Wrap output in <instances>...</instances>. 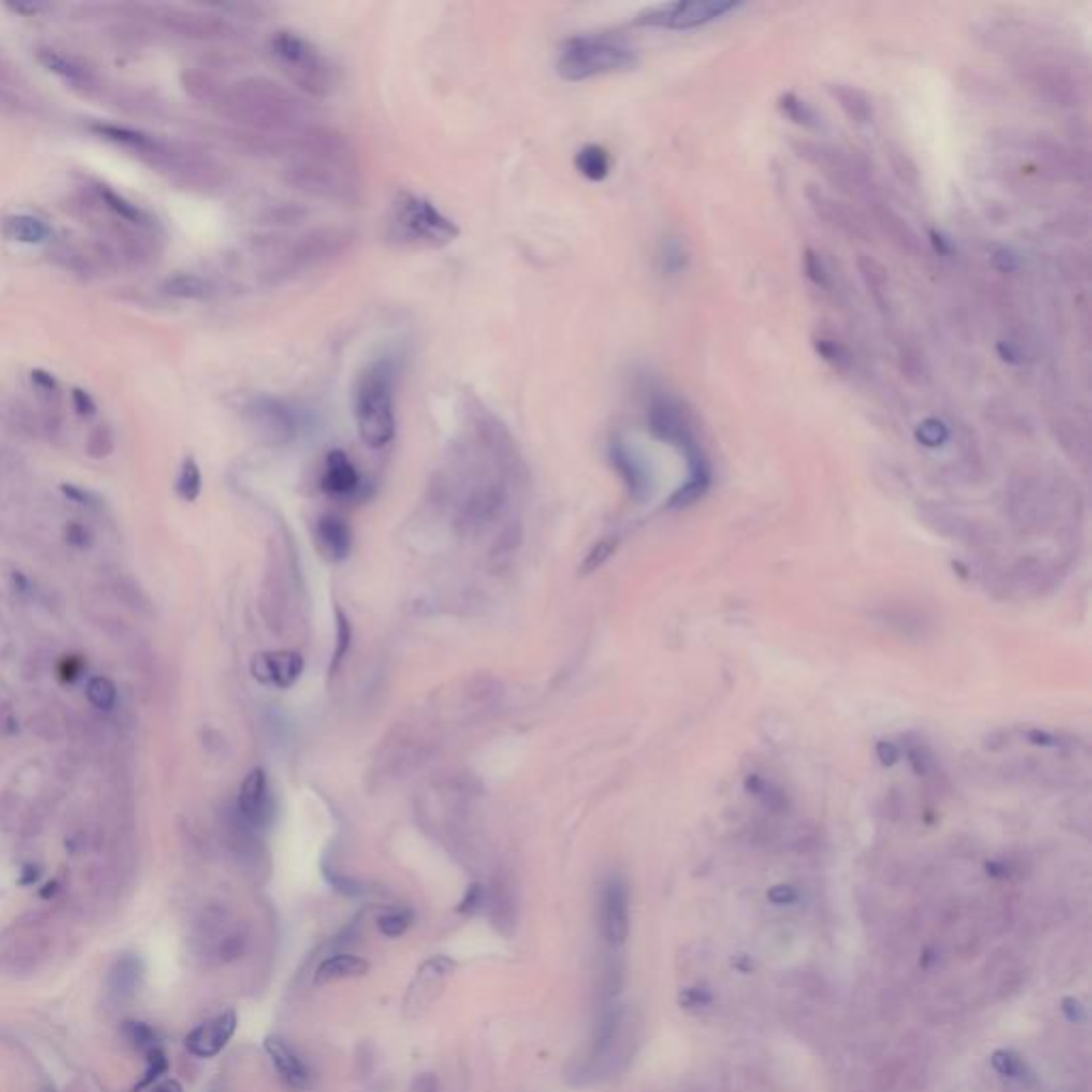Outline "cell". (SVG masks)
<instances>
[{"label": "cell", "instance_id": "obj_1", "mask_svg": "<svg viewBox=\"0 0 1092 1092\" xmlns=\"http://www.w3.org/2000/svg\"><path fill=\"white\" fill-rule=\"evenodd\" d=\"M280 152L288 154L282 171L288 186L325 201H361V167L355 145L346 135L329 126L308 124L282 139Z\"/></svg>", "mask_w": 1092, "mask_h": 1092}, {"label": "cell", "instance_id": "obj_2", "mask_svg": "<svg viewBox=\"0 0 1092 1092\" xmlns=\"http://www.w3.org/2000/svg\"><path fill=\"white\" fill-rule=\"evenodd\" d=\"M223 105L228 118L267 139H286L308 126L310 107L303 98L267 78L235 83L225 95Z\"/></svg>", "mask_w": 1092, "mask_h": 1092}, {"label": "cell", "instance_id": "obj_3", "mask_svg": "<svg viewBox=\"0 0 1092 1092\" xmlns=\"http://www.w3.org/2000/svg\"><path fill=\"white\" fill-rule=\"evenodd\" d=\"M395 388L397 361L388 355L373 358L355 380V423L358 438L370 448H385L395 438Z\"/></svg>", "mask_w": 1092, "mask_h": 1092}, {"label": "cell", "instance_id": "obj_4", "mask_svg": "<svg viewBox=\"0 0 1092 1092\" xmlns=\"http://www.w3.org/2000/svg\"><path fill=\"white\" fill-rule=\"evenodd\" d=\"M459 226L430 198L400 190L385 220V238L401 250H440L459 238Z\"/></svg>", "mask_w": 1092, "mask_h": 1092}, {"label": "cell", "instance_id": "obj_5", "mask_svg": "<svg viewBox=\"0 0 1092 1092\" xmlns=\"http://www.w3.org/2000/svg\"><path fill=\"white\" fill-rule=\"evenodd\" d=\"M355 235L346 228L323 226L314 231L301 233L295 240H273L267 243V265L263 276L273 286L286 284L305 273L323 269L325 265L333 263L335 258L346 255L353 246Z\"/></svg>", "mask_w": 1092, "mask_h": 1092}, {"label": "cell", "instance_id": "obj_6", "mask_svg": "<svg viewBox=\"0 0 1092 1092\" xmlns=\"http://www.w3.org/2000/svg\"><path fill=\"white\" fill-rule=\"evenodd\" d=\"M647 423L648 431L655 438L683 450L687 457L690 483L675 495V503H685L698 498L708 487V480H711V465H708L705 450L698 444L687 410L677 400H672L670 395H655L651 403H648Z\"/></svg>", "mask_w": 1092, "mask_h": 1092}, {"label": "cell", "instance_id": "obj_7", "mask_svg": "<svg viewBox=\"0 0 1092 1092\" xmlns=\"http://www.w3.org/2000/svg\"><path fill=\"white\" fill-rule=\"evenodd\" d=\"M271 56L286 80L312 98H327L338 86V71L314 43L293 30H278L269 41Z\"/></svg>", "mask_w": 1092, "mask_h": 1092}, {"label": "cell", "instance_id": "obj_8", "mask_svg": "<svg viewBox=\"0 0 1092 1092\" xmlns=\"http://www.w3.org/2000/svg\"><path fill=\"white\" fill-rule=\"evenodd\" d=\"M636 66V51L623 39L613 35H583L563 43L555 71L566 81H585Z\"/></svg>", "mask_w": 1092, "mask_h": 1092}, {"label": "cell", "instance_id": "obj_9", "mask_svg": "<svg viewBox=\"0 0 1092 1092\" xmlns=\"http://www.w3.org/2000/svg\"><path fill=\"white\" fill-rule=\"evenodd\" d=\"M623 1026H625V1012L623 1007L608 1003L602 1007L593 1028V1040L590 1050L583 1058L578 1060L572 1069V1082L575 1084H591L606 1075L619 1067L623 1060Z\"/></svg>", "mask_w": 1092, "mask_h": 1092}, {"label": "cell", "instance_id": "obj_10", "mask_svg": "<svg viewBox=\"0 0 1092 1092\" xmlns=\"http://www.w3.org/2000/svg\"><path fill=\"white\" fill-rule=\"evenodd\" d=\"M435 736L418 723H400L380 745L378 755V777L385 779H406L430 762L435 750Z\"/></svg>", "mask_w": 1092, "mask_h": 1092}, {"label": "cell", "instance_id": "obj_11", "mask_svg": "<svg viewBox=\"0 0 1092 1092\" xmlns=\"http://www.w3.org/2000/svg\"><path fill=\"white\" fill-rule=\"evenodd\" d=\"M738 9H743V5L732 3V0H685V3L678 0V3L648 7L643 13H638L636 24L651 28L690 30L711 24V22L721 20L728 13H735Z\"/></svg>", "mask_w": 1092, "mask_h": 1092}, {"label": "cell", "instance_id": "obj_12", "mask_svg": "<svg viewBox=\"0 0 1092 1092\" xmlns=\"http://www.w3.org/2000/svg\"><path fill=\"white\" fill-rule=\"evenodd\" d=\"M246 418L261 435L263 442L271 446H286L293 442L301 430V418L297 416L295 408H290L278 397L255 395L246 401Z\"/></svg>", "mask_w": 1092, "mask_h": 1092}, {"label": "cell", "instance_id": "obj_13", "mask_svg": "<svg viewBox=\"0 0 1092 1092\" xmlns=\"http://www.w3.org/2000/svg\"><path fill=\"white\" fill-rule=\"evenodd\" d=\"M600 928L610 948H621L630 937V890L623 877L610 875L600 895Z\"/></svg>", "mask_w": 1092, "mask_h": 1092}, {"label": "cell", "instance_id": "obj_14", "mask_svg": "<svg viewBox=\"0 0 1092 1092\" xmlns=\"http://www.w3.org/2000/svg\"><path fill=\"white\" fill-rule=\"evenodd\" d=\"M455 960H450L448 956H433L423 962L410 983L406 1003H403L408 1018H421L440 998L448 977L455 973Z\"/></svg>", "mask_w": 1092, "mask_h": 1092}, {"label": "cell", "instance_id": "obj_15", "mask_svg": "<svg viewBox=\"0 0 1092 1092\" xmlns=\"http://www.w3.org/2000/svg\"><path fill=\"white\" fill-rule=\"evenodd\" d=\"M235 808L243 822L255 830L269 828L276 820V800H273L269 779L263 768H255L243 777Z\"/></svg>", "mask_w": 1092, "mask_h": 1092}, {"label": "cell", "instance_id": "obj_16", "mask_svg": "<svg viewBox=\"0 0 1092 1092\" xmlns=\"http://www.w3.org/2000/svg\"><path fill=\"white\" fill-rule=\"evenodd\" d=\"M238 1030V1013L223 1012L213 1018L205 1020L203 1025L193 1028L186 1037V1050L197 1058H211L226 1048Z\"/></svg>", "mask_w": 1092, "mask_h": 1092}, {"label": "cell", "instance_id": "obj_17", "mask_svg": "<svg viewBox=\"0 0 1092 1092\" xmlns=\"http://www.w3.org/2000/svg\"><path fill=\"white\" fill-rule=\"evenodd\" d=\"M252 677L263 685H273L278 690H288L299 681L303 672V658L297 651H265L255 655L250 663Z\"/></svg>", "mask_w": 1092, "mask_h": 1092}, {"label": "cell", "instance_id": "obj_18", "mask_svg": "<svg viewBox=\"0 0 1092 1092\" xmlns=\"http://www.w3.org/2000/svg\"><path fill=\"white\" fill-rule=\"evenodd\" d=\"M265 1052L276 1069L280 1082L295 1092H303L312 1086V1071L301 1054L290 1045L284 1037L269 1035L265 1040Z\"/></svg>", "mask_w": 1092, "mask_h": 1092}, {"label": "cell", "instance_id": "obj_19", "mask_svg": "<svg viewBox=\"0 0 1092 1092\" xmlns=\"http://www.w3.org/2000/svg\"><path fill=\"white\" fill-rule=\"evenodd\" d=\"M608 455H610V461H613L619 474H621V478L625 480V483H628V488L632 491L633 498H643V495L648 491V483H651L643 457H640L636 450L628 444V442H623L619 438L610 442Z\"/></svg>", "mask_w": 1092, "mask_h": 1092}, {"label": "cell", "instance_id": "obj_20", "mask_svg": "<svg viewBox=\"0 0 1092 1092\" xmlns=\"http://www.w3.org/2000/svg\"><path fill=\"white\" fill-rule=\"evenodd\" d=\"M320 485H323V491L346 498V495H353L358 491V487H361V474H358L355 463L348 459V455L343 453V450H331V453L327 455Z\"/></svg>", "mask_w": 1092, "mask_h": 1092}, {"label": "cell", "instance_id": "obj_21", "mask_svg": "<svg viewBox=\"0 0 1092 1092\" xmlns=\"http://www.w3.org/2000/svg\"><path fill=\"white\" fill-rule=\"evenodd\" d=\"M316 542L327 560L343 561L353 548V531L342 517L325 515L316 523Z\"/></svg>", "mask_w": 1092, "mask_h": 1092}, {"label": "cell", "instance_id": "obj_22", "mask_svg": "<svg viewBox=\"0 0 1092 1092\" xmlns=\"http://www.w3.org/2000/svg\"><path fill=\"white\" fill-rule=\"evenodd\" d=\"M0 233H3L5 240L24 243V246H41V243L51 240L50 225L41 218L30 216V213H13V216L3 218Z\"/></svg>", "mask_w": 1092, "mask_h": 1092}, {"label": "cell", "instance_id": "obj_23", "mask_svg": "<svg viewBox=\"0 0 1092 1092\" xmlns=\"http://www.w3.org/2000/svg\"><path fill=\"white\" fill-rule=\"evenodd\" d=\"M370 971V962L361 956L348 952H338L327 956L314 971V983L323 986V983L342 982V980H355V977H363Z\"/></svg>", "mask_w": 1092, "mask_h": 1092}, {"label": "cell", "instance_id": "obj_24", "mask_svg": "<svg viewBox=\"0 0 1092 1092\" xmlns=\"http://www.w3.org/2000/svg\"><path fill=\"white\" fill-rule=\"evenodd\" d=\"M828 93L855 124H868L873 120V101L865 90L855 88L852 83H830Z\"/></svg>", "mask_w": 1092, "mask_h": 1092}, {"label": "cell", "instance_id": "obj_25", "mask_svg": "<svg viewBox=\"0 0 1092 1092\" xmlns=\"http://www.w3.org/2000/svg\"><path fill=\"white\" fill-rule=\"evenodd\" d=\"M807 197H808V201H811V208L815 210L817 216L823 220V223H828L830 226H835L843 233L858 235V226L853 225L852 216L847 213V210L843 208L841 203H835L828 195L820 193V190H815L813 186H808Z\"/></svg>", "mask_w": 1092, "mask_h": 1092}, {"label": "cell", "instance_id": "obj_26", "mask_svg": "<svg viewBox=\"0 0 1092 1092\" xmlns=\"http://www.w3.org/2000/svg\"><path fill=\"white\" fill-rule=\"evenodd\" d=\"M167 293L178 299L188 301H210L216 297L218 288L211 280L203 276H195V273H180V276L167 282Z\"/></svg>", "mask_w": 1092, "mask_h": 1092}, {"label": "cell", "instance_id": "obj_27", "mask_svg": "<svg viewBox=\"0 0 1092 1092\" xmlns=\"http://www.w3.org/2000/svg\"><path fill=\"white\" fill-rule=\"evenodd\" d=\"M575 165H576V171L580 175H583L585 180H590V182H602V180H606L608 175H610V167H613V160H610L608 150L602 148V145L590 143V145H585V148H580L576 152Z\"/></svg>", "mask_w": 1092, "mask_h": 1092}, {"label": "cell", "instance_id": "obj_28", "mask_svg": "<svg viewBox=\"0 0 1092 1092\" xmlns=\"http://www.w3.org/2000/svg\"><path fill=\"white\" fill-rule=\"evenodd\" d=\"M779 109L794 124L808 128V131H817L822 126V118L805 98H800L796 93H783L779 96Z\"/></svg>", "mask_w": 1092, "mask_h": 1092}, {"label": "cell", "instance_id": "obj_29", "mask_svg": "<svg viewBox=\"0 0 1092 1092\" xmlns=\"http://www.w3.org/2000/svg\"><path fill=\"white\" fill-rule=\"evenodd\" d=\"M813 348L815 353L820 355L823 361H826L830 368H835L838 371H850L853 368V355L852 350L845 346L835 338H826V335H815L813 338Z\"/></svg>", "mask_w": 1092, "mask_h": 1092}, {"label": "cell", "instance_id": "obj_30", "mask_svg": "<svg viewBox=\"0 0 1092 1092\" xmlns=\"http://www.w3.org/2000/svg\"><path fill=\"white\" fill-rule=\"evenodd\" d=\"M175 491H178V495L184 502H197L198 495H201L203 474H201V468H198V463L193 459V457H186L184 463H182L178 480H175Z\"/></svg>", "mask_w": 1092, "mask_h": 1092}, {"label": "cell", "instance_id": "obj_31", "mask_svg": "<svg viewBox=\"0 0 1092 1092\" xmlns=\"http://www.w3.org/2000/svg\"><path fill=\"white\" fill-rule=\"evenodd\" d=\"M860 271H862V276H865L868 293L873 295L875 303L885 308V299H888V273H885L883 267L877 261H873L870 256L860 258Z\"/></svg>", "mask_w": 1092, "mask_h": 1092}, {"label": "cell", "instance_id": "obj_32", "mask_svg": "<svg viewBox=\"0 0 1092 1092\" xmlns=\"http://www.w3.org/2000/svg\"><path fill=\"white\" fill-rule=\"evenodd\" d=\"M86 696L98 711H111L118 705V687L109 677H95L88 681Z\"/></svg>", "mask_w": 1092, "mask_h": 1092}, {"label": "cell", "instance_id": "obj_33", "mask_svg": "<svg viewBox=\"0 0 1092 1092\" xmlns=\"http://www.w3.org/2000/svg\"><path fill=\"white\" fill-rule=\"evenodd\" d=\"M412 922H415V913L410 909H391L378 918V930L388 939H397L408 933Z\"/></svg>", "mask_w": 1092, "mask_h": 1092}, {"label": "cell", "instance_id": "obj_34", "mask_svg": "<svg viewBox=\"0 0 1092 1092\" xmlns=\"http://www.w3.org/2000/svg\"><path fill=\"white\" fill-rule=\"evenodd\" d=\"M335 621H338V647H335V653L331 658V668H329L331 677L340 670V666L343 663V660H346V655L350 651V643H353V625H350L346 615H343L340 608L335 610Z\"/></svg>", "mask_w": 1092, "mask_h": 1092}, {"label": "cell", "instance_id": "obj_35", "mask_svg": "<svg viewBox=\"0 0 1092 1092\" xmlns=\"http://www.w3.org/2000/svg\"><path fill=\"white\" fill-rule=\"evenodd\" d=\"M145 1060H148V1067H145V1073H143V1080L137 1084L135 1090H141V1088H150L152 1084H156L160 1080V1075L167 1073V1069H169V1060H167L165 1052L154 1045V1048L145 1050Z\"/></svg>", "mask_w": 1092, "mask_h": 1092}, {"label": "cell", "instance_id": "obj_36", "mask_svg": "<svg viewBox=\"0 0 1092 1092\" xmlns=\"http://www.w3.org/2000/svg\"><path fill=\"white\" fill-rule=\"evenodd\" d=\"M880 220H881V226L885 228V233H888L895 241H898L900 248H905V250L915 248V240L918 238H915V233L903 223V220L896 216V213L883 211Z\"/></svg>", "mask_w": 1092, "mask_h": 1092}, {"label": "cell", "instance_id": "obj_37", "mask_svg": "<svg viewBox=\"0 0 1092 1092\" xmlns=\"http://www.w3.org/2000/svg\"><path fill=\"white\" fill-rule=\"evenodd\" d=\"M39 60L45 65V68H50L51 73H58L60 78H65L73 83L83 81L81 68L75 66L71 60H66L65 56H60V53H56V51H41Z\"/></svg>", "mask_w": 1092, "mask_h": 1092}, {"label": "cell", "instance_id": "obj_38", "mask_svg": "<svg viewBox=\"0 0 1092 1092\" xmlns=\"http://www.w3.org/2000/svg\"><path fill=\"white\" fill-rule=\"evenodd\" d=\"M803 263H805V273H807V278L811 280L815 286H820V288H826V290L832 286V280H830V271H828V267H826V263H823V258H822L820 255H817L815 250H811V248H807V250H805Z\"/></svg>", "mask_w": 1092, "mask_h": 1092}, {"label": "cell", "instance_id": "obj_39", "mask_svg": "<svg viewBox=\"0 0 1092 1092\" xmlns=\"http://www.w3.org/2000/svg\"><path fill=\"white\" fill-rule=\"evenodd\" d=\"M948 427H945L943 421H939V418H926V421H922L918 431H915V438L918 442H922L924 446H941L945 440H948Z\"/></svg>", "mask_w": 1092, "mask_h": 1092}, {"label": "cell", "instance_id": "obj_40", "mask_svg": "<svg viewBox=\"0 0 1092 1092\" xmlns=\"http://www.w3.org/2000/svg\"><path fill=\"white\" fill-rule=\"evenodd\" d=\"M98 133L105 135L107 139L111 141H118V143H124V145H133V148H145V150H152L156 148V143L148 139V137H143L139 133H133V131H126V128H118V126H98L96 128Z\"/></svg>", "mask_w": 1092, "mask_h": 1092}, {"label": "cell", "instance_id": "obj_41", "mask_svg": "<svg viewBox=\"0 0 1092 1092\" xmlns=\"http://www.w3.org/2000/svg\"><path fill=\"white\" fill-rule=\"evenodd\" d=\"M685 263H687V255H685V248H683L681 241L668 240L666 243H663V250H662L663 271L678 273L681 269H685Z\"/></svg>", "mask_w": 1092, "mask_h": 1092}, {"label": "cell", "instance_id": "obj_42", "mask_svg": "<svg viewBox=\"0 0 1092 1092\" xmlns=\"http://www.w3.org/2000/svg\"><path fill=\"white\" fill-rule=\"evenodd\" d=\"M485 907V885L483 883H472L468 890H465V896L461 898L459 907H457V911L463 913V915H474L480 913Z\"/></svg>", "mask_w": 1092, "mask_h": 1092}, {"label": "cell", "instance_id": "obj_43", "mask_svg": "<svg viewBox=\"0 0 1092 1092\" xmlns=\"http://www.w3.org/2000/svg\"><path fill=\"white\" fill-rule=\"evenodd\" d=\"M126 1035H128V1040L137 1045V1048L150 1050L156 1045L154 1030H152L148 1025H143V1022H128Z\"/></svg>", "mask_w": 1092, "mask_h": 1092}, {"label": "cell", "instance_id": "obj_44", "mask_svg": "<svg viewBox=\"0 0 1092 1092\" xmlns=\"http://www.w3.org/2000/svg\"><path fill=\"white\" fill-rule=\"evenodd\" d=\"M113 977H118V983H116V986H113L118 992L133 990L135 983H137V977H139V971H137V962L135 960L120 962L118 971L113 973Z\"/></svg>", "mask_w": 1092, "mask_h": 1092}, {"label": "cell", "instance_id": "obj_45", "mask_svg": "<svg viewBox=\"0 0 1092 1092\" xmlns=\"http://www.w3.org/2000/svg\"><path fill=\"white\" fill-rule=\"evenodd\" d=\"M990 258H992V265H995L997 269L1003 271V273H1012V271H1015L1020 267L1018 255H1015L1013 250L1005 248V246L995 248V252H992Z\"/></svg>", "mask_w": 1092, "mask_h": 1092}, {"label": "cell", "instance_id": "obj_46", "mask_svg": "<svg viewBox=\"0 0 1092 1092\" xmlns=\"http://www.w3.org/2000/svg\"><path fill=\"white\" fill-rule=\"evenodd\" d=\"M613 548H615L613 542H600V545L595 546L590 555H587V560L583 563V572H585V575H587V572H593L595 568H600L602 563H604L608 560L610 553H613Z\"/></svg>", "mask_w": 1092, "mask_h": 1092}, {"label": "cell", "instance_id": "obj_47", "mask_svg": "<svg viewBox=\"0 0 1092 1092\" xmlns=\"http://www.w3.org/2000/svg\"><path fill=\"white\" fill-rule=\"evenodd\" d=\"M73 408L78 410L80 416H93L96 412V403L93 401V397H90L86 391H81V388H75L73 391Z\"/></svg>", "mask_w": 1092, "mask_h": 1092}, {"label": "cell", "instance_id": "obj_48", "mask_svg": "<svg viewBox=\"0 0 1092 1092\" xmlns=\"http://www.w3.org/2000/svg\"><path fill=\"white\" fill-rule=\"evenodd\" d=\"M105 197H107V201H109L111 208L120 213V216H124L128 220H139L141 218V211L137 210L135 205L126 203L122 197H116V195H111V193H107Z\"/></svg>", "mask_w": 1092, "mask_h": 1092}, {"label": "cell", "instance_id": "obj_49", "mask_svg": "<svg viewBox=\"0 0 1092 1092\" xmlns=\"http://www.w3.org/2000/svg\"><path fill=\"white\" fill-rule=\"evenodd\" d=\"M66 542H71V545L78 548H86L90 545V533L83 525L71 523L66 527Z\"/></svg>", "mask_w": 1092, "mask_h": 1092}, {"label": "cell", "instance_id": "obj_50", "mask_svg": "<svg viewBox=\"0 0 1092 1092\" xmlns=\"http://www.w3.org/2000/svg\"><path fill=\"white\" fill-rule=\"evenodd\" d=\"M410 1092H438V1078L435 1073H421L412 1082Z\"/></svg>", "mask_w": 1092, "mask_h": 1092}, {"label": "cell", "instance_id": "obj_51", "mask_svg": "<svg viewBox=\"0 0 1092 1092\" xmlns=\"http://www.w3.org/2000/svg\"><path fill=\"white\" fill-rule=\"evenodd\" d=\"M930 243H933V248L939 252L941 256H950L954 252V243L948 238V235H943L941 231H930Z\"/></svg>", "mask_w": 1092, "mask_h": 1092}, {"label": "cell", "instance_id": "obj_52", "mask_svg": "<svg viewBox=\"0 0 1092 1092\" xmlns=\"http://www.w3.org/2000/svg\"><path fill=\"white\" fill-rule=\"evenodd\" d=\"M33 382H35L36 386H41L43 391H48V393L56 391V380H53L48 371H43V370H35V371H33Z\"/></svg>", "mask_w": 1092, "mask_h": 1092}, {"label": "cell", "instance_id": "obj_53", "mask_svg": "<svg viewBox=\"0 0 1092 1092\" xmlns=\"http://www.w3.org/2000/svg\"><path fill=\"white\" fill-rule=\"evenodd\" d=\"M998 353H1000V357H1003V361H1007V363H1020L1022 361V355L1018 353V348H1015L1012 342H1000Z\"/></svg>", "mask_w": 1092, "mask_h": 1092}, {"label": "cell", "instance_id": "obj_54", "mask_svg": "<svg viewBox=\"0 0 1092 1092\" xmlns=\"http://www.w3.org/2000/svg\"><path fill=\"white\" fill-rule=\"evenodd\" d=\"M148 1092H184L180 1086L178 1080H158L156 1084H152Z\"/></svg>", "mask_w": 1092, "mask_h": 1092}]
</instances>
